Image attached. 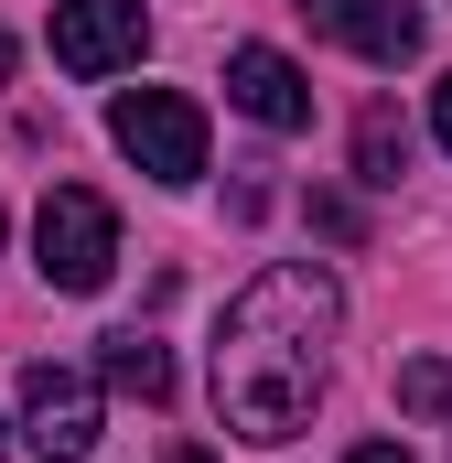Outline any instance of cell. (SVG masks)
<instances>
[{
    "mask_svg": "<svg viewBox=\"0 0 452 463\" xmlns=\"http://www.w3.org/2000/svg\"><path fill=\"white\" fill-rule=\"evenodd\" d=\"M324 335H334V280L313 259L259 269L216 324V420L237 442H291L324 399Z\"/></svg>",
    "mask_w": 452,
    "mask_h": 463,
    "instance_id": "obj_1",
    "label": "cell"
},
{
    "mask_svg": "<svg viewBox=\"0 0 452 463\" xmlns=\"http://www.w3.org/2000/svg\"><path fill=\"white\" fill-rule=\"evenodd\" d=\"M33 269H43L54 291H108L118 205L98 194V184H54V194H43V216H33Z\"/></svg>",
    "mask_w": 452,
    "mask_h": 463,
    "instance_id": "obj_2",
    "label": "cell"
},
{
    "mask_svg": "<svg viewBox=\"0 0 452 463\" xmlns=\"http://www.w3.org/2000/svg\"><path fill=\"white\" fill-rule=\"evenodd\" d=\"M108 140L151 173V184H194V173H205V109H194L184 87H129L108 109Z\"/></svg>",
    "mask_w": 452,
    "mask_h": 463,
    "instance_id": "obj_3",
    "label": "cell"
},
{
    "mask_svg": "<svg viewBox=\"0 0 452 463\" xmlns=\"http://www.w3.org/2000/svg\"><path fill=\"white\" fill-rule=\"evenodd\" d=\"M22 442L43 463H87L98 453V377L33 355V366H22Z\"/></svg>",
    "mask_w": 452,
    "mask_h": 463,
    "instance_id": "obj_4",
    "label": "cell"
},
{
    "mask_svg": "<svg viewBox=\"0 0 452 463\" xmlns=\"http://www.w3.org/2000/svg\"><path fill=\"white\" fill-rule=\"evenodd\" d=\"M140 43H151L140 0H54V65L65 76H118V65H140Z\"/></svg>",
    "mask_w": 452,
    "mask_h": 463,
    "instance_id": "obj_5",
    "label": "cell"
},
{
    "mask_svg": "<svg viewBox=\"0 0 452 463\" xmlns=\"http://www.w3.org/2000/svg\"><path fill=\"white\" fill-rule=\"evenodd\" d=\"M226 98L259 118V129H302V118H313V87H302V65H291L280 43H237V54H226Z\"/></svg>",
    "mask_w": 452,
    "mask_h": 463,
    "instance_id": "obj_6",
    "label": "cell"
},
{
    "mask_svg": "<svg viewBox=\"0 0 452 463\" xmlns=\"http://www.w3.org/2000/svg\"><path fill=\"white\" fill-rule=\"evenodd\" d=\"M302 11H313L334 43H355L366 65H410V54H420V11H410V0H302Z\"/></svg>",
    "mask_w": 452,
    "mask_h": 463,
    "instance_id": "obj_7",
    "label": "cell"
},
{
    "mask_svg": "<svg viewBox=\"0 0 452 463\" xmlns=\"http://www.w3.org/2000/svg\"><path fill=\"white\" fill-rule=\"evenodd\" d=\"M108 388H118V399H151V410H162V399H173V355H162L140 324H129V335H108Z\"/></svg>",
    "mask_w": 452,
    "mask_h": 463,
    "instance_id": "obj_8",
    "label": "cell"
},
{
    "mask_svg": "<svg viewBox=\"0 0 452 463\" xmlns=\"http://www.w3.org/2000/svg\"><path fill=\"white\" fill-rule=\"evenodd\" d=\"M355 173H366V184H399V173H410V129L388 109H366V129H355Z\"/></svg>",
    "mask_w": 452,
    "mask_h": 463,
    "instance_id": "obj_9",
    "label": "cell"
},
{
    "mask_svg": "<svg viewBox=\"0 0 452 463\" xmlns=\"http://www.w3.org/2000/svg\"><path fill=\"white\" fill-rule=\"evenodd\" d=\"M399 410H420V420H442V410H452V366H442V355L399 366Z\"/></svg>",
    "mask_w": 452,
    "mask_h": 463,
    "instance_id": "obj_10",
    "label": "cell"
},
{
    "mask_svg": "<svg viewBox=\"0 0 452 463\" xmlns=\"http://www.w3.org/2000/svg\"><path fill=\"white\" fill-rule=\"evenodd\" d=\"M344 463H410V453H399V442H355Z\"/></svg>",
    "mask_w": 452,
    "mask_h": 463,
    "instance_id": "obj_11",
    "label": "cell"
},
{
    "mask_svg": "<svg viewBox=\"0 0 452 463\" xmlns=\"http://www.w3.org/2000/svg\"><path fill=\"white\" fill-rule=\"evenodd\" d=\"M431 129H442V151H452V76H442V109H431Z\"/></svg>",
    "mask_w": 452,
    "mask_h": 463,
    "instance_id": "obj_12",
    "label": "cell"
},
{
    "mask_svg": "<svg viewBox=\"0 0 452 463\" xmlns=\"http://www.w3.org/2000/svg\"><path fill=\"white\" fill-rule=\"evenodd\" d=\"M0 76H11V33H0Z\"/></svg>",
    "mask_w": 452,
    "mask_h": 463,
    "instance_id": "obj_13",
    "label": "cell"
},
{
    "mask_svg": "<svg viewBox=\"0 0 452 463\" xmlns=\"http://www.w3.org/2000/svg\"><path fill=\"white\" fill-rule=\"evenodd\" d=\"M173 463H205V453H173Z\"/></svg>",
    "mask_w": 452,
    "mask_h": 463,
    "instance_id": "obj_14",
    "label": "cell"
}]
</instances>
